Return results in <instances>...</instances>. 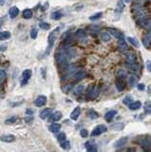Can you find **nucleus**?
<instances>
[{
	"mask_svg": "<svg viewBox=\"0 0 151 152\" xmlns=\"http://www.w3.org/2000/svg\"><path fill=\"white\" fill-rule=\"evenodd\" d=\"M135 142L138 145H140L144 150H149L151 148V135H141L137 139H135Z\"/></svg>",
	"mask_w": 151,
	"mask_h": 152,
	"instance_id": "nucleus-1",
	"label": "nucleus"
},
{
	"mask_svg": "<svg viewBox=\"0 0 151 152\" xmlns=\"http://www.w3.org/2000/svg\"><path fill=\"white\" fill-rule=\"evenodd\" d=\"M59 32H60V28H55L52 31H50V33L49 35V39H48V48H47V50H46L47 55H48L50 52V50H51L56 39L58 38Z\"/></svg>",
	"mask_w": 151,
	"mask_h": 152,
	"instance_id": "nucleus-2",
	"label": "nucleus"
},
{
	"mask_svg": "<svg viewBox=\"0 0 151 152\" xmlns=\"http://www.w3.org/2000/svg\"><path fill=\"white\" fill-rule=\"evenodd\" d=\"M133 13H134V15L137 17L138 23L143 21L144 19L147 18L146 11L144 9V7H142L141 5H137V6H135V7H133Z\"/></svg>",
	"mask_w": 151,
	"mask_h": 152,
	"instance_id": "nucleus-3",
	"label": "nucleus"
},
{
	"mask_svg": "<svg viewBox=\"0 0 151 152\" xmlns=\"http://www.w3.org/2000/svg\"><path fill=\"white\" fill-rule=\"evenodd\" d=\"M100 91L99 88H96L94 86H90L88 88V92H87V97L90 98V99H95V98L98 96Z\"/></svg>",
	"mask_w": 151,
	"mask_h": 152,
	"instance_id": "nucleus-4",
	"label": "nucleus"
},
{
	"mask_svg": "<svg viewBox=\"0 0 151 152\" xmlns=\"http://www.w3.org/2000/svg\"><path fill=\"white\" fill-rule=\"evenodd\" d=\"M106 130H108V129H106V126H104V125H98L96 127H94L93 129L92 132H91V136L92 137L99 136V135H101V134L106 132Z\"/></svg>",
	"mask_w": 151,
	"mask_h": 152,
	"instance_id": "nucleus-5",
	"label": "nucleus"
},
{
	"mask_svg": "<svg viewBox=\"0 0 151 152\" xmlns=\"http://www.w3.org/2000/svg\"><path fill=\"white\" fill-rule=\"evenodd\" d=\"M138 64L137 55L134 52H128L126 54V65H135Z\"/></svg>",
	"mask_w": 151,
	"mask_h": 152,
	"instance_id": "nucleus-6",
	"label": "nucleus"
},
{
	"mask_svg": "<svg viewBox=\"0 0 151 152\" xmlns=\"http://www.w3.org/2000/svg\"><path fill=\"white\" fill-rule=\"evenodd\" d=\"M31 70H25L22 72V79H21V84L22 86H25L26 84H28L29 80L31 77Z\"/></svg>",
	"mask_w": 151,
	"mask_h": 152,
	"instance_id": "nucleus-7",
	"label": "nucleus"
},
{
	"mask_svg": "<svg viewBox=\"0 0 151 152\" xmlns=\"http://www.w3.org/2000/svg\"><path fill=\"white\" fill-rule=\"evenodd\" d=\"M46 103H47V97L45 96V95H39V96H38L34 101L35 106H38V108L45 106Z\"/></svg>",
	"mask_w": 151,
	"mask_h": 152,
	"instance_id": "nucleus-8",
	"label": "nucleus"
},
{
	"mask_svg": "<svg viewBox=\"0 0 151 152\" xmlns=\"http://www.w3.org/2000/svg\"><path fill=\"white\" fill-rule=\"evenodd\" d=\"M15 136L11 135V134H6V135L0 136V141L4 142V143H13L15 142Z\"/></svg>",
	"mask_w": 151,
	"mask_h": 152,
	"instance_id": "nucleus-9",
	"label": "nucleus"
},
{
	"mask_svg": "<svg viewBox=\"0 0 151 152\" xmlns=\"http://www.w3.org/2000/svg\"><path fill=\"white\" fill-rule=\"evenodd\" d=\"M118 50H120L121 52H126L128 50V46L126 43L125 39H119V42H118Z\"/></svg>",
	"mask_w": 151,
	"mask_h": 152,
	"instance_id": "nucleus-10",
	"label": "nucleus"
},
{
	"mask_svg": "<svg viewBox=\"0 0 151 152\" xmlns=\"http://www.w3.org/2000/svg\"><path fill=\"white\" fill-rule=\"evenodd\" d=\"M115 85H116V88L119 91H123L124 89H125V79L123 78H119V77H117L116 81H115Z\"/></svg>",
	"mask_w": 151,
	"mask_h": 152,
	"instance_id": "nucleus-11",
	"label": "nucleus"
},
{
	"mask_svg": "<svg viewBox=\"0 0 151 152\" xmlns=\"http://www.w3.org/2000/svg\"><path fill=\"white\" fill-rule=\"evenodd\" d=\"M117 114V110H115V109H112V110H109V111H108L106 113V115H105V120L106 122H108V123H110V122L113 120L114 117H115V115Z\"/></svg>",
	"mask_w": 151,
	"mask_h": 152,
	"instance_id": "nucleus-12",
	"label": "nucleus"
},
{
	"mask_svg": "<svg viewBox=\"0 0 151 152\" xmlns=\"http://www.w3.org/2000/svg\"><path fill=\"white\" fill-rule=\"evenodd\" d=\"M143 44L144 47L147 48V49L150 47V45H151V31H149L146 34H144V36L143 37Z\"/></svg>",
	"mask_w": 151,
	"mask_h": 152,
	"instance_id": "nucleus-13",
	"label": "nucleus"
},
{
	"mask_svg": "<svg viewBox=\"0 0 151 152\" xmlns=\"http://www.w3.org/2000/svg\"><path fill=\"white\" fill-rule=\"evenodd\" d=\"M127 142H128V139H127V137H123V138H121V139L118 140V141L115 142V144H114V147L119 148V147H125V145L127 144Z\"/></svg>",
	"mask_w": 151,
	"mask_h": 152,
	"instance_id": "nucleus-14",
	"label": "nucleus"
},
{
	"mask_svg": "<svg viewBox=\"0 0 151 152\" xmlns=\"http://www.w3.org/2000/svg\"><path fill=\"white\" fill-rule=\"evenodd\" d=\"M85 147H86V149H87L88 151H90V152H96L97 150H98L97 149L96 145L94 144L92 141H88V142L86 143Z\"/></svg>",
	"mask_w": 151,
	"mask_h": 152,
	"instance_id": "nucleus-15",
	"label": "nucleus"
},
{
	"mask_svg": "<svg viewBox=\"0 0 151 152\" xmlns=\"http://www.w3.org/2000/svg\"><path fill=\"white\" fill-rule=\"evenodd\" d=\"M108 31H109V33H110L111 35H113V36L115 38H117V39H123V38H124V34L121 31H118V29L109 28L108 29Z\"/></svg>",
	"mask_w": 151,
	"mask_h": 152,
	"instance_id": "nucleus-16",
	"label": "nucleus"
},
{
	"mask_svg": "<svg viewBox=\"0 0 151 152\" xmlns=\"http://www.w3.org/2000/svg\"><path fill=\"white\" fill-rule=\"evenodd\" d=\"M80 114H81V108L80 106H76V108L72 110V112L70 113V119L73 121H76L79 118Z\"/></svg>",
	"mask_w": 151,
	"mask_h": 152,
	"instance_id": "nucleus-17",
	"label": "nucleus"
},
{
	"mask_svg": "<svg viewBox=\"0 0 151 152\" xmlns=\"http://www.w3.org/2000/svg\"><path fill=\"white\" fill-rule=\"evenodd\" d=\"M87 77V71L86 70H78L77 72L74 74V80H76V81H80V80H83L84 78H86Z\"/></svg>",
	"mask_w": 151,
	"mask_h": 152,
	"instance_id": "nucleus-18",
	"label": "nucleus"
},
{
	"mask_svg": "<svg viewBox=\"0 0 151 152\" xmlns=\"http://www.w3.org/2000/svg\"><path fill=\"white\" fill-rule=\"evenodd\" d=\"M139 25L142 26L143 28L144 29H151V18H146V19H144L143 21H141V22H139L138 23Z\"/></svg>",
	"mask_w": 151,
	"mask_h": 152,
	"instance_id": "nucleus-19",
	"label": "nucleus"
},
{
	"mask_svg": "<svg viewBox=\"0 0 151 152\" xmlns=\"http://www.w3.org/2000/svg\"><path fill=\"white\" fill-rule=\"evenodd\" d=\"M62 118V112L55 111L54 113L50 114L49 116V122H58Z\"/></svg>",
	"mask_w": 151,
	"mask_h": 152,
	"instance_id": "nucleus-20",
	"label": "nucleus"
},
{
	"mask_svg": "<svg viewBox=\"0 0 151 152\" xmlns=\"http://www.w3.org/2000/svg\"><path fill=\"white\" fill-rule=\"evenodd\" d=\"M137 76L134 75V74H131V75L128 76V81H127V83H128V86L129 88H134L136 85H137Z\"/></svg>",
	"mask_w": 151,
	"mask_h": 152,
	"instance_id": "nucleus-21",
	"label": "nucleus"
},
{
	"mask_svg": "<svg viewBox=\"0 0 151 152\" xmlns=\"http://www.w3.org/2000/svg\"><path fill=\"white\" fill-rule=\"evenodd\" d=\"M9 14H10L11 18H15V17L19 14V10H18V8L15 7V6L11 7V8L10 9V11H9Z\"/></svg>",
	"mask_w": 151,
	"mask_h": 152,
	"instance_id": "nucleus-22",
	"label": "nucleus"
},
{
	"mask_svg": "<svg viewBox=\"0 0 151 152\" xmlns=\"http://www.w3.org/2000/svg\"><path fill=\"white\" fill-rule=\"evenodd\" d=\"M142 108V103L140 101H136V102H132L128 105V108L131 110H138L139 108Z\"/></svg>",
	"mask_w": 151,
	"mask_h": 152,
	"instance_id": "nucleus-23",
	"label": "nucleus"
},
{
	"mask_svg": "<svg viewBox=\"0 0 151 152\" xmlns=\"http://www.w3.org/2000/svg\"><path fill=\"white\" fill-rule=\"evenodd\" d=\"M50 114H51V109H50V108H45V109H43L42 111L40 112V118L43 119V120H45V119L49 117Z\"/></svg>",
	"mask_w": 151,
	"mask_h": 152,
	"instance_id": "nucleus-24",
	"label": "nucleus"
},
{
	"mask_svg": "<svg viewBox=\"0 0 151 152\" xmlns=\"http://www.w3.org/2000/svg\"><path fill=\"white\" fill-rule=\"evenodd\" d=\"M124 127H125V123H121V122H119V123H115L114 125H112L111 126V129L116 130V131L123 130Z\"/></svg>",
	"mask_w": 151,
	"mask_h": 152,
	"instance_id": "nucleus-25",
	"label": "nucleus"
},
{
	"mask_svg": "<svg viewBox=\"0 0 151 152\" xmlns=\"http://www.w3.org/2000/svg\"><path fill=\"white\" fill-rule=\"evenodd\" d=\"M100 37H101V39L104 41V42H108V41H110V39H111L110 34H109L108 32H106V31L101 32Z\"/></svg>",
	"mask_w": 151,
	"mask_h": 152,
	"instance_id": "nucleus-26",
	"label": "nucleus"
},
{
	"mask_svg": "<svg viewBox=\"0 0 151 152\" xmlns=\"http://www.w3.org/2000/svg\"><path fill=\"white\" fill-rule=\"evenodd\" d=\"M61 129V125L60 124H51L49 126V130L51 131L52 133H56V132H58L59 130Z\"/></svg>",
	"mask_w": 151,
	"mask_h": 152,
	"instance_id": "nucleus-27",
	"label": "nucleus"
},
{
	"mask_svg": "<svg viewBox=\"0 0 151 152\" xmlns=\"http://www.w3.org/2000/svg\"><path fill=\"white\" fill-rule=\"evenodd\" d=\"M22 15L25 19H31L32 17V11L31 9H26V10L23 11Z\"/></svg>",
	"mask_w": 151,
	"mask_h": 152,
	"instance_id": "nucleus-28",
	"label": "nucleus"
},
{
	"mask_svg": "<svg viewBox=\"0 0 151 152\" xmlns=\"http://www.w3.org/2000/svg\"><path fill=\"white\" fill-rule=\"evenodd\" d=\"M75 36L79 39H84V38L87 37V32H86L84 29H78L75 32Z\"/></svg>",
	"mask_w": 151,
	"mask_h": 152,
	"instance_id": "nucleus-29",
	"label": "nucleus"
},
{
	"mask_svg": "<svg viewBox=\"0 0 151 152\" xmlns=\"http://www.w3.org/2000/svg\"><path fill=\"white\" fill-rule=\"evenodd\" d=\"M144 110L146 114H151V102L150 101H146L144 105Z\"/></svg>",
	"mask_w": 151,
	"mask_h": 152,
	"instance_id": "nucleus-30",
	"label": "nucleus"
},
{
	"mask_svg": "<svg viewBox=\"0 0 151 152\" xmlns=\"http://www.w3.org/2000/svg\"><path fill=\"white\" fill-rule=\"evenodd\" d=\"M88 117H90V119H97L99 117L98 112H96L94 109H90V110H88Z\"/></svg>",
	"mask_w": 151,
	"mask_h": 152,
	"instance_id": "nucleus-31",
	"label": "nucleus"
},
{
	"mask_svg": "<svg viewBox=\"0 0 151 152\" xmlns=\"http://www.w3.org/2000/svg\"><path fill=\"white\" fill-rule=\"evenodd\" d=\"M11 37L10 31H0V40H7Z\"/></svg>",
	"mask_w": 151,
	"mask_h": 152,
	"instance_id": "nucleus-32",
	"label": "nucleus"
},
{
	"mask_svg": "<svg viewBox=\"0 0 151 152\" xmlns=\"http://www.w3.org/2000/svg\"><path fill=\"white\" fill-rule=\"evenodd\" d=\"M127 41L131 44V45H133L134 47H136V48H139L140 47V43L138 42V40L137 39H135V38H133V37H130V36H128L127 37Z\"/></svg>",
	"mask_w": 151,
	"mask_h": 152,
	"instance_id": "nucleus-33",
	"label": "nucleus"
},
{
	"mask_svg": "<svg viewBox=\"0 0 151 152\" xmlns=\"http://www.w3.org/2000/svg\"><path fill=\"white\" fill-rule=\"evenodd\" d=\"M124 8H125V4H124L123 1H119L117 3V8H116V13H123Z\"/></svg>",
	"mask_w": 151,
	"mask_h": 152,
	"instance_id": "nucleus-34",
	"label": "nucleus"
},
{
	"mask_svg": "<svg viewBox=\"0 0 151 152\" xmlns=\"http://www.w3.org/2000/svg\"><path fill=\"white\" fill-rule=\"evenodd\" d=\"M62 17H63V13H62L61 11H54V13H52L51 14V18L54 20L61 19Z\"/></svg>",
	"mask_w": 151,
	"mask_h": 152,
	"instance_id": "nucleus-35",
	"label": "nucleus"
},
{
	"mask_svg": "<svg viewBox=\"0 0 151 152\" xmlns=\"http://www.w3.org/2000/svg\"><path fill=\"white\" fill-rule=\"evenodd\" d=\"M102 15H103V13L102 11H100V13H97L95 14H93V15H91L90 17V20H91V21H95V20H97V19H100L101 17H102Z\"/></svg>",
	"mask_w": 151,
	"mask_h": 152,
	"instance_id": "nucleus-36",
	"label": "nucleus"
},
{
	"mask_svg": "<svg viewBox=\"0 0 151 152\" xmlns=\"http://www.w3.org/2000/svg\"><path fill=\"white\" fill-rule=\"evenodd\" d=\"M61 147L63 148V149H66V150H69L70 148V143L69 141H64L61 143Z\"/></svg>",
	"mask_w": 151,
	"mask_h": 152,
	"instance_id": "nucleus-37",
	"label": "nucleus"
},
{
	"mask_svg": "<svg viewBox=\"0 0 151 152\" xmlns=\"http://www.w3.org/2000/svg\"><path fill=\"white\" fill-rule=\"evenodd\" d=\"M39 27L42 29H44V31H48V29H49V28H50V25L47 22H40Z\"/></svg>",
	"mask_w": 151,
	"mask_h": 152,
	"instance_id": "nucleus-38",
	"label": "nucleus"
},
{
	"mask_svg": "<svg viewBox=\"0 0 151 152\" xmlns=\"http://www.w3.org/2000/svg\"><path fill=\"white\" fill-rule=\"evenodd\" d=\"M66 138H67V136H66V134H65L64 132L59 133L58 136H57V140H58V141L60 142V143L66 141Z\"/></svg>",
	"mask_w": 151,
	"mask_h": 152,
	"instance_id": "nucleus-39",
	"label": "nucleus"
},
{
	"mask_svg": "<svg viewBox=\"0 0 151 152\" xmlns=\"http://www.w3.org/2000/svg\"><path fill=\"white\" fill-rule=\"evenodd\" d=\"M132 100H133V99H132V97H131V96H129V95H127V96H126L125 98H124L123 102H124V104H126V105L128 106L130 103H132V102H133Z\"/></svg>",
	"mask_w": 151,
	"mask_h": 152,
	"instance_id": "nucleus-40",
	"label": "nucleus"
},
{
	"mask_svg": "<svg viewBox=\"0 0 151 152\" xmlns=\"http://www.w3.org/2000/svg\"><path fill=\"white\" fill-rule=\"evenodd\" d=\"M37 35H38V31H37V29H31V37L32 38V39H36V37H37Z\"/></svg>",
	"mask_w": 151,
	"mask_h": 152,
	"instance_id": "nucleus-41",
	"label": "nucleus"
},
{
	"mask_svg": "<svg viewBox=\"0 0 151 152\" xmlns=\"http://www.w3.org/2000/svg\"><path fill=\"white\" fill-rule=\"evenodd\" d=\"M16 120H17V117H16V116H13V117H11V118L7 119V120L5 121V123L8 124V125H11V124L15 123Z\"/></svg>",
	"mask_w": 151,
	"mask_h": 152,
	"instance_id": "nucleus-42",
	"label": "nucleus"
},
{
	"mask_svg": "<svg viewBox=\"0 0 151 152\" xmlns=\"http://www.w3.org/2000/svg\"><path fill=\"white\" fill-rule=\"evenodd\" d=\"M84 86L83 85H79V86H77L76 88H75V93L76 94H80V93H82L83 91H84Z\"/></svg>",
	"mask_w": 151,
	"mask_h": 152,
	"instance_id": "nucleus-43",
	"label": "nucleus"
},
{
	"mask_svg": "<svg viewBox=\"0 0 151 152\" xmlns=\"http://www.w3.org/2000/svg\"><path fill=\"white\" fill-rule=\"evenodd\" d=\"M71 88H72L71 85H66V86H63V87H62V90L67 93V92H69L70 90H71Z\"/></svg>",
	"mask_w": 151,
	"mask_h": 152,
	"instance_id": "nucleus-44",
	"label": "nucleus"
},
{
	"mask_svg": "<svg viewBox=\"0 0 151 152\" xmlns=\"http://www.w3.org/2000/svg\"><path fill=\"white\" fill-rule=\"evenodd\" d=\"M80 135H81L83 138H87V137L88 136V130L86 129H82L81 130H80Z\"/></svg>",
	"mask_w": 151,
	"mask_h": 152,
	"instance_id": "nucleus-45",
	"label": "nucleus"
},
{
	"mask_svg": "<svg viewBox=\"0 0 151 152\" xmlns=\"http://www.w3.org/2000/svg\"><path fill=\"white\" fill-rule=\"evenodd\" d=\"M6 76H7V74H6L5 70H0V80H4L6 78Z\"/></svg>",
	"mask_w": 151,
	"mask_h": 152,
	"instance_id": "nucleus-46",
	"label": "nucleus"
},
{
	"mask_svg": "<svg viewBox=\"0 0 151 152\" xmlns=\"http://www.w3.org/2000/svg\"><path fill=\"white\" fill-rule=\"evenodd\" d=\"M137 88H138V89H140V90H144V84H139V85H137Z\"/></svg>",
	"mask_w": 151,
	"mask_h": 152,
	"instance_id": "nucleus-47",
	"label": "nucleus"
},
{
	"mask_svg": "<svg viewBox=\"0 0 151 152\" xmlns=\"http://www.w3.org/2000/svg\"><path fill=\"white\" fill-rule=\"evenodd\" d=\"M146 68L148 71H151V62L150 61H147L146 62Z\"/></svg>",
	"mask_w": 151,
	"mask_h": 152,
	"instance_id": "nucleus-48",
	"label": "nucleus"
},
{
	"mask_svg": "<svg viewBox=\"0 0 151 152\" xmlns=\"http://www.w3.org/2000/svg\"><path fill=\"white\" fill-rule=\"evenodd\" d=\"M6 50H7V46L6 45H0V50L1 52H5Z\"/></svg>",
	"mask_w": 151,
	"mask_h": 152,
	"instance_id": "nucleus-49",
	"label": "nucleus"
},
{
	"mask_svg": "<svg viewBox=\"0 0 151 152\" xmlns=\"http://www.w3.org/2000/svg\"><path fill=\"white\" fill-rule=\"evenodd\" d=\"M5 17H1V18H0V28H1V27L3 26V24H4V21H5Z\"/></svg>",
	"mask_w": 151,
	"mask_h": 152,
	"instance_id": "nucleus-50",
	"label": "nucleus"
},
{
	"mask_svg": "<svg viewBox=\"0 0 151 152\" xmlns=\"http://www.w3.org/2000/svg\"><path fill=\"white\" fill-rule=\"evenodd\" d=\"M147 93H148L149 96H151V85H149L148 88H147Z\"/></svg>",
	"mask_w": 151,
	"mask_h": 152,
	"instance_id": "nucleus-51",
	"label": "nucleus"
},
{
	"mask_svg": "<svg viewBox=\"0 0 151 152\" xmlns=\"http://www.w3.org/2000/svg\"><path fill=\"white\" fill-rule=\"evenodd\" d=\"M26 113H27V114H28V115H31L32 113H33V111H32V110H31V109H27Z\"/></svg>",
	"mask_w": 151,
	"mask_h": 152,
	"instance_id": "nucleus-52",
	"label": "nucleus"
},
{
	"mask_svg": "<svg viewBox=\"0 0 151 152\" xmlns=\"http://www.w3.org/2000/svg\"><path fill=\"white\" fill-rule=\"evenodd\" d=\"M5 2H6V0H0V4L1 5H4Z\"/></svg>",
	"mask_w": 151,
	"mask_h": 152,
	"instance_id": "nucleus-53",
	"label": "nucleus"
},
{
	"mask_svg": "<svg viewBox=\"0 0 151 152\" xmlns=\"http://www.w3.org/2000/svg\"><path fill=\"white\" fill-rule=\"evenodd\" d=\"M124 1H125V2H126V3H129L130 1H131V0H124Z\"/></svg>",
	"mask_w": 151,
	"mask_h": 152,
	"instance_id": "nucleus-54",
	"label": "nucleus"
}]
</instances>
